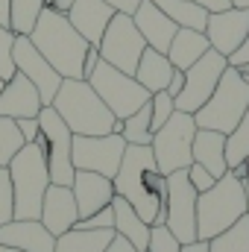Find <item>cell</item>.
<instances>
[{"mask_svg": "<svg viewBox=\"0 0 249 252\" xmlns=\"http://www.w3.org/2000/svg\"><path fill=\"white\" fill-rule=\"evenodd\" d=\"M97 62H100V50H97V47L91 44V47L85 50V59H82V79H88V76L94 73Z\"/></svg>", "mask_w": 249, "mask_h": 252, "instance_id": "41", "label": "cell"}, {"mask_svg": "<svg viewBox=\"0 0 249 252\" xmlns=\"http://www.w3.org/2000/svg\"><path fill=\"white\" fill-rule=\"evenodd\" d=\"M38 112H41V97L35 85L24 73H15L0 91V118L21 121V118H38Z\"/></svg>", "mask_w": 249, "mask_h": 252, "instance_id": "21", "label": "cell"}, {"mask_svg": "<svg viewBox=\"0 0 249 252\" xmlns=\"http://www.w3.org/2000/svg\"><path fill=\"white\" fill-rule=\"evenodd\" d=\"M179 241L173 238V232L167 226H153L150 229V247L147 252H179Z\"/></svg>", "mask_w": 249, "mask_h": 252, "instance_id": "36", "label": "cell"}, {"mask_svg": "<svg viewBox=\"0 0 249 252\" xmlns=\"http://www.w3.org/2000/svg\"><path fill=\"white\" fill-rule=\"evenodd\" d=\"M112 214H115V235L126 238L138 252H147V247H150V229L153 226L144 223L138 217V211L126 202L124 196H118V193L112 199Z\"/></svg>", "mask_w": 249, "mask_h": 252, "instance_id": "23", "label": "cell"}, {"mask_svg": "<svg viewBox=\"0 0 249 252\" xmlns=\"http://www.w3.org/2000/svg\"><path fill=\"white\" fill-rule=\"evenodd\" d=\"M38 220L44 223V229H47L53 238H59V235L67 232V229H73L76 220H79L73 190L67 188V185H50V188L44 190Z\"/></svg>", "mask_w": 249, "mask_h": 252, "instance_id": "16", "label": "cell"}, {"mask_svg": "<svg viewBox=\"0 0 249 252\" xmlns=\"http://www.w3.org/2000/svg\"><path fill=\"white\" fill-rule=\"evenodd\" d=\"M3 85H6V82H3V79H0V91H3Z\"/></svg>", "mask_w": 249, "mask_h": 252, "instance_id": "54", "label": "cell"}, {"mask_svg": "<svg viewBox=\"0 0 249 252\" xmlns=\"http://www.w3.org/2000/svg\"><path fill=\"white\" fill-rule=\"evenodd\" d=\"M73 229H115V214H112V205L100 208V211H97V214H91V217L76 220V226H73Z\"/></svg>", "mask_w": 249, "mask_h": 252, "instance_id": "37", "label": "cell"}, {"mask_svg": "<svg viewBox=\"0 0 249 252\" xmlns=\"http://www.w3.org/2000/svg\"><path fill=\"white\" fill-rule=\"evenodd\" d=\"M249 109V85L244 82L238 67H226L214 94L205 100V106L199 112H193V124L196 129H211V132H223L229 135L238 121L244 118Z\"/></svg>", "mask_w": 249, "mask_h": 252, "instance_id": "6", "label": "cell"}, {"mask_svg": "<svg viewBox=\"0 0 249 252\" xmlns=\"http://www.w3.org/2000/svg\"><path fill=\"white\" fill-rule=\"evenodd\" d=\"M0 252H21V250H12V247H0Z\"/></svg>", "mask_w": 249, "mask_h": 252, "instance_id": "50", "label": "cell"}, {"mask_svg": "<svg viewBox=\"0 0 249 252\" xmlns=\"http://www.w3.org/2000/svg\"><path fill=\"white\" fill-rule=\"evenodd\" d=\"M121 135H124L126 144H150L153 141V109H150V100L124 121Z\"/></svg>", "mask_w": 249, "mask_h": 252, "instance_id": "30", "label": "cell"}, {"mask_svg": "<svg viewBox=\"0 0 249 252\" xmlns=\"http://www.w3.org/2000/svg\"><path fill=\"white\" fill-rule=\"evenodd\" d=\"M238 70H241V73H247V76H249V64H244V67H238Z\"/></svg>", "mask_w": 249, "mask_h": 252, "instance_id": "51", "label": "cell"}, {"mask_svg": "<svg viewBox=\"0 0 249 252\" xmlns=\"http://www.w3.org/2000/svg\"><path fill=\"white\" fill-rule=\"evenodd\" d=\"M176 27H187V30H196V32H205V24H208V12L193 3V0H153Z\"/></svg>", "mask_w": 249, "mask_h": 252, "instance_id": "27", "label": "cell"}, {"mask_svg": "<svg viewBox=\"0 0 249 252\" xmlns=\"http://www.w3.org/2000/svg\"><path fill=\"white\" fill-rule=\"evenodd\" d=\"M73 3H76V0H50L47 6H50L53 12H59V15H67V9H70Z\"/></svg>", "mask_w": 249, "mask_h": 252, "instance_id": "47", "label": "cell"}, {"mask_svg": "<svg viewBox=\"0 0 249 252\" xmlns=\"http://www.w3.org/2000/svg\"><path fill=\"white\" fill-rule=\"evenodd\" d=\"M106 252H138V250H135V247H132V244H129L126 238L115 235V238H112V244L106 247Z\"/></svg>", "mask_w": 249, "mask_h": 252, "instance_id": "45", "label": "cell"}, {"mask_svg": "<svg viewBox=\"0 0 249 252\" xmlns=\"http://www.w3.org/2000/svg\"><path fill=\"white\" fill-rule=\"evenodd\" d=\"M88 85L97 91V97L109 106V112L118 118V121H126L132 112H138L153 94L132 76V73H121L118 67H112L109 62H97L94 73L88 76Z\"/></svg>", "mask_w": 249, "mask_h": 252, "instance_id": "8", "label": "cell"}, {"mask_svg": "<svg viewBox=\"0 0 249 252\" xmlns=\"http://www.w3.org/2000/svg\"><path fill=\"white\" fill-rule=\"evenodd\" d=\"M244 164H247V170H249V156H247V158H244Z\"/></svg>", "mask_w": 249, "mask_h": 252, "instance_id": "52", "label": "cell"}, {"mask_svg": "<svg viewBox=\"0 0 249 252\" xmlns=\"http://www.w3.org/2000/svg\"><path fill=\"white\" fill-rule=\"evenodd\" d=\"M15 220V196H12V179L9 170L0 167V226Z\"/></svg>", "mask_w": 249, "mask_h": 252, "instance_id": "35", "label": "cell"}, {"mask_svg": "<svg viewBox=\"0 0 249 252\" xmlns=\"http://www.w3.org/2000/svg\"><path fill=\"white\" fill-rule=\"evenodd\" d=\"M208 252H249V217L244 214L235 226L208 241Z\"/></svg>", "mask_w": 249, "mask_h": 252, "instance_id": "29", "label": "cell"}, {"mask_svg": "<svg viewBox=\"0 0 249 252\" xmlns=\"http://www.w3.org/2000/svg\"><path fill=\"white\" fill-rule=\"evenodd\" d=\"M205 50H211V44H208L205 32H196V30L179 27L164 56L170 59V64H173L176 70H187L196 59H202V56H205Z\"/></svg>", "mask_w": 249, "mask_h": 252, "instance_id": "24", "label": "cell"}, {"mask_svg": "<svg viewBox=\"0 0 249 252\" xmlns=\"http://www.w3.org/2000/svg\"><path fill=\"white\" fill-rule=\"evenodd\" d=\"M70 190H73V199H76L79 220L97 214L100 208L112 205V199H115V185H112V179H109V176H100V173H91V170H76Z\"/></svg>", "mask_w": 249, "mask_h": 252, "instance_id": "17", "label": "cell"}, {"mask_svg": "<svg viewBox=\"0 0 249 252\" xmlns=\"http://www.w3.org/2000/svg\"><path fill=\"white\" fill-rule=\"evenodd\" d=\"M226 67H229V62H226L223 53L205 50V56L196 59L185 70V85H182L179 97H173L176 112H187V115L199 112L205 106V100L214 94V88H217V82H220V76H223Z\"/></svg>", "mask_w": 249, "mask_h": 252, "instance_id": "12", "label": "cell"}, {"mask_svg": "<svg viewBox=\"0 0 249 252\" xmlns=\"http://www.w3.org/2000/svg\"><path fill=\"white\" fill-rule=\"evenodd\" d=\"M193 135H196V124H193V115H187V112H173L167 124L153 132L150 150H153L158 173L170 176L176 170L190 167V161H193V156H190Z\"/></svg>", "mask_w": 249, "mask_h": 252, "instance_id": "7", "label": "cell"}, {"mask_svg": "<svg viewBox=\"0 0 249 252\" xmlns=\"http://www.w3.org/2000/svg\"><path fill=\"white\" fill-rule=\"evenodd\" d=\"M247 217H249V202H247Z\"/></svg>", "mask_w": 249, "mask_h": 252, "instance_id": "55", "label": "cell"}, {"mask_svg": "<svg viewBox=\"0 0 249 252\" xmlns=\"http://www.w3.org/2000/svg\"><path fill=\"white\" fill-rule=\"evenodd\" d=\"M126 141L124 135L109 132V135H73L70 144V158H73V170H91L100 176L115 179L121 158H124Z\"/></svg>", "mask_w": 249, "mask_h": 252, "instance_id": "11", "label": "cell"}, {"mask_svg": "<svg viewBox=\"0 0 249 252\" xmlns=\"http://www.w3.org/2000/svg\"><path fill=\"white\" fill-rule=\"evenodd\" d=\"M0 247L21 252H53L56 238L44 229L41 220H9L0 226Z\"/></svg>", "mask_w": 249, "mask_h": 252, "instance_id": "19", "label": "cell"}, {"mask_svg": "<svg viewBox=\"0 0 249 252\" xmlns=\"http://www.w3.org/2000/svg\"><path fill=\"white\" fill-rule=\"evenodd\" d=\"M193 3H199L208 15H211V12H223V9L232 6V0H193Z\"/></svg>", "mask_w": 249, "mask_h": 252, "instance_id": "44", "label": "cell"}, {"mask_svg": "<svg viewBox=\"0 0 249 252\" xmlns=\"http://www.w3.org/2000/svg\"><path fill=\"white\" fill-rule=\"evenodd\" d=\"M115 18V9L106 3V0H76L70 9H67V21L70 27L88 41V44H100L109 21Z\"/></svg>", "mask_w": 249, "mask_h": 252, "instance_id": "20", "label": "cell"}, {"mask_svg": "<svg viewBox=\"0 0 249 252\" xmlns=\"http://www.w3.org/2000/svg\"><path fill=\"white\" fill-rule=\"evenodd\" d=\"M50 106L59 112L73 135H109L118 121L88 85V79H62Z\"/></svg>", "mask_w": 249, "mask_h": 252, "instance_id": "4", "label": "cell"}, {"mask_svg": "<svg viewBox=\"0 0 249 252\" xmlns=\"http://www.w3.org/2000/svg\"><path fill=\"white\" fill-rule=\"evenodd\" d=\"M97 50H100V59H103V62H109L112 67H118L121 73H135L141 53L147 50V41H144V35L138 32L132 15L115 12V18L109 21L103 38H100V44H97Z\"/></svg>", "mask_w": 249, "mask_h": 252, "instance_id": "10", "label": "cell"}, {"mask_svg": "<svg viewBox=\"0 0 249 252\" xmlns=\"http://www.w3.org/2000/svg\"><path fill=\"white\" fill-rule=\"evenodd\" d=\"M106 3H109V6H112L115 12H124V15H132V12L138 9V3H141V0H106Z\"/></svg>", "mask_w": 249, "mask_h": 252, "instance_id": "43", "label": "cell"}, {"mask_svg": "<svg viewBox=\"0 0 249 252\" xmlns=\"http://www.w3.org/2000/svg\"><path fill=\"white\" fill-rule=\"evenodd\" d=\"M0 27H9V0H0Z\"/></svg>", "mask_w": 249, "mask_h": 252, "instance_id": "48", "label": "cell"}, {"mask_svg": "<svg viewBox=\"0 0 249 252\" xmlns=\"http://www.w3.org/2000/svg\"><path fill=\"white\" fill-rule=\"evenodd\" d=\"M187 182L193 185V190L196 193H202V190H208V188H214V176L202 167V164H196V161H190V167H187Z\"/></svg>", "mask_w": 249, "mask_h": 252, "instance_id": "38", "label": "cell"}, {"mask_svg": "<svg viewBox=\"0 0 249 252\" xmlns=\"http://www.w3.org/2000/svg\"><path fill=\"white\" fill-rule=\"evenodd\" d=\"M44 3H50V0H44Z\"/></svg>", "mask_w": 249, "mask_h": 252, "instance_id": "56", "label": "cell"}, {"mask_svg": "<svg viewBox=\"0 0 249 252\" xmlns=\"http://www.w3.org/2000/svg\"><path fill=\"white\" fill-rule=\"evenodd\" d=\"M173 64L170 59L164 56V53H158V50H153V47H147L144 53H141V59H138V67H135V79L150 91V94H156V91H164L167 88V82H170V76H173Z\"/></svg>", "mask_w": 249, "mask_h": 252, "instance_id": "25", "label": "cell"}, {"mask_svg": "<svg viewBox=\"0 0 249 252\" xmlns=\"http://www.w3.org/2000/svg\"><path fill=\"white\" fill-rule=\"evenodd\" d=\"M9 179L15 196V220H38L44 190L50 188V170L44 150L32 141L18 150V156L9 161Z\"/></svg>", "mask_w": 249, "mask_h": 252, "instance_id": "5", "label": "cell"}, {"mask_svg": "<svg viewBox=\"0 0 249 252\" xmlns=\"http://www.w3.org/2000/svg\"><path fill=\"white\" fill-rule=\"evenodd\" d=\"M132 21H135L138 32L144 35L147 47H153V50H158V53H167V47H170V41H173V35H176L179 27H176L153 0H141L138 9L132 12Z\"/></svg>", "mask_w": 249, "mask_h": 252, "instance_id": "18", "label": "cell"}, {"mask_svg": "<svg viewBox=\"0 0 249 252\" xmlns=\"http://www.w3.org/2000/svg\"><path fill=\"white\" fill-rule=\"evenodd\" d=\"M249 156V109L244 112V118L238 121V126L226 135V164L235 167Z\"/></svg>", "mask_w": 249, "mask_h": 252, "instance_id": "31", "label": "cell"}, {"mask_svg": "<svg viewBox=\"0 0 249 252\" xmlns=\"http://www.w3.org/2000/svg\"><path fill=\"white\" fill-rule=\"evenodd\" d=\"M21 147H24V138H21L15 121L12 118H0V167H9V161L18 156Z\"/></svg>", "mask_w": 249, "mask_h": 252, "instance_id": "32", "label": "cell"}, {"mask_svg": "<svg viewBox=\"0 0 249 252\" xmlns=\"http://www.w3.org/2000/svg\"><path fill=\"white\" fill-rule=\"evenodd\" d=\"M156 167L150 144H126L121 167L112 179L115 193L138 211V217L150 226H164V199L150 188V170Z\"/></svg>", "mask_w": 249, "mask_h": 252, "instance_id": "1", "label": "cell"}, {"mask_svg": "<svg viewBox=\"0 0 249 252\" xmlns=\"http://www.w3.org/2000/svg\"><path fill=\"white\" fill-rule=\"evenodd\" d=\"M44 0H9V30L15 35H30L44 12Z\"/></svg>", "mask_w": 249, "mask_h": 252, "instance_id": "28", "label": "cell"}, {"mask_svg": "<svg viewBox=\"0 0 249 252\" xmlns=\"http://www.w3.org/2000/svg\"><path fill=\"white\" fill-rule=\"evenodd\" d=\"M30 41L56 67V73L62 79H82V59L91 44L70 27L67 15H59L50 6H44L38 24L30 32Z\"/></svg>", "mask_w": 249, "mask_h": 252, "instance_id": "2", "label": "cell"}, {"mask_svg": "<svg viewBox=\"0 0 249 252\" xmlns=\"http://www.w3.org/2000/svg\"><path fill=\"white\" fill-rule=\"evenodd\" d=\"M115 229H67L56 238L53 252H106Z\"/></svg>", "mask_w": 249, "mask_h": 252, "instance_id": "26", "label": "cell"}, {"mask_svg": "<svg viewBox=\"0 0 249 252\" xmlns=\"http://www.w3.org/2000/svg\"><path fill=\"white\" fill-rule=\"evenodd\" d=\"M12 47H15V32L9 27H0V79L9 82L18 70H15V56H12Z\"/></svg>", "mask_w": 249, "mask_h": 252, "instance_id": "33", "label": "cell"}, {"mask_svg": "<svg viewBox=\"0 0 249 252\" xmlns=\"http://www.w3.org/2000/svg\"><path fill=\"white\" fill-rule=\"evenodd\" d=\"M247 185L235 173L220 176L214 188L196 193V241H211L235 226L247 214Z\"/></svg>", "mask_w": 249, "mask_h": 252, "instance_id": "3", "label": "cell"}, {"mask_svg": "<svg viewBox=\"0 0 249 252\" xmlns=\"http://www.w3.org/2000/svg\"><path fill=\"white\" fill-rule=\"evenodd\" d=\"M182 85H185V70H173V76H170V82H167V94L170 97H179V91H182Z\"/></svg>", "mask_w": 249, "mask_h": 252, "instance_id": "42", "label": "cell"}, {"mask_svg": "<svg viewBox=\"0 0 249 252\" xmlns=\"http://www.w3.org/2000/svg\"><path fill=\"white\" fill-rule=\"evenodd\" d=\"M35 144L44 150L47 170H50V185H73V158H70V144L73 132L67 129L59 112L53 106H41L38 112V138Z\"/></svg>", "mask_w": 249, "mask_h": 252, "instance_id": "9", "label": "cell"}, {"mask_svg": "<svg viewBox=\"0 0 249 252\" xmlns=\"http://www.w3.org/2000/svg\"><path fill=\"white\" fill-rule=\"evenodd\" d=\"M190 156H193V161L202 164L214 179H220V176L229 173V164H226V135H223V132L196 129Z\"/></svg>", "mask_w": 249, "mask_h": 252, "instance_id": "22", "label": "cell"}, {"mask_svg": "<svg viewBox=\"0 0 249 252\" xmlns=\"http://www.w3.org/2000/svg\"><path fill=\"white\" fill-rule=\"evenodd\" d=\"M164 226L173 232L179 244L196 241V190L187 182V170H176L167 176Z\"/></svg>", "mask_w": 249, "mask_h": 252, "instance_id": "13", "label": "cell"}, {"mask_svg": "<svg viewBox=\"0 0 249 252\" xmlns=\"http://www.w3.org/2000/svg\"><path fill=\"white\" fill-rule=\"evenodd\" d=\"M247 35H249V9L229 6L223 12H211L208 15L205 38H208L211 50H217L223 56H232Z\"/></svg>", "mask_w": 249, "mask_h": 252, "instance_id": "15", "label": "cell"}, {"mask_svg": "<svg viewBox=\"0 0 249 252\" xmlns=\"http://www.w3.org/2000/svg\"><path fill=\"white\" fill-rule=\"evenodd\" d=\"M150 109H153V132H156V129H161V126L170 121V115L176 112L173 97H170L167 91H156V94L150 97Z\"/></svg>", "mask_w": 249, "mask_h": 252, "instance_id": "34", "label": "cell"}, {"mask_svg": "<svg viewBox=\"0 0 249 252\" xmlns=\"http://www.w3.org/2000/svg\"><path fill=\"white\" fill-rule=\"evenodd\" d=\"M15 126H18L24 144H32L38 138V118H21V121H15Z\"/></svg>", "mask_w": 249, "mask_h": 252, "instance_id": "39", "label": "cell"}, {"mask_svg": "<svg viewBox=\"0 0 249 252\" xmlns=\"http://www.w3.org/2000/svg\"><path fill=\"white\" fill-rule=\"evenodd\" d=\"M226 62H229V67H244V64H249V35L238 44V50L232 56H226Z\"/></svg>", "mask_w": 249, "mask_h": 252, "instance_id": "40", "label": "cell"}, {"mask_svg": "<svg viewBox=\"0 0 249 252\" xmlns=\"http://www.w3.org/2000/svg\"><path fill=\"white\" fill-rule=\"evenodd\" d=\"M232 6H241V9H249V0H232Z\"/></svg>", "mask_w": 249, "mask_h": 252, "instance_id": "49", "label": "cell"}, {"mask_svg": "<svg viewBox=\"0 0 249 252\" xmlns=\"http://www.w3.org/2000/svg\"><path fill=\"white\" fill-rule=\"evenodd\" d=\"M244 185H247V193H249V179H247V182H244Z\"/></svg>", "mask_w": 249, "mask_h": 252, "instance_id": "53", "label": "cell"}, {"mask_svg": "<svg viewBox=\"0 0 249 252\" xmlns=\"http://www.w3.org/2000/svg\"><path fill=\"white\" fill-rule=\"evenodd\" d=\"M12 56H15V70L24 73L35 85V91L41 97V106H50L53 97H56V91H59V85H62V76L56 73V67L35 50V44L30 41V35H15Z\"/></svg>", "mask_w": 249, "mask_h": 252, "instance_id": "14", "label": "cell"}, {"mask_svg": "<svg viewBox=\"0 0 249 252\" xmlns=\"http://www.w3.org/2000/svg\"><path fill=\"white\" fill-rule=\"evenodd\" d=\"M179 252H208V241H190V244H182Z\"/></svg>", "mask_w": 249, "mask_h": 252, "instance_id": "46", "label": "cell"}]
</instances>
